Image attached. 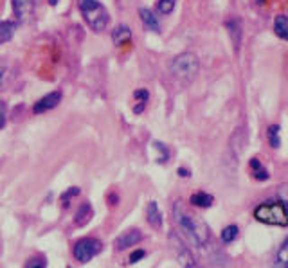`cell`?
I'll use <instances>...</instances> for the list:
<instances>
[{
	"label": "cell",
	"mask_w": 288,
	"mask_h": 268,
	"mask_svg": "<svg viewBox=\"0 0 288 268\" xmlns=\"http://www.w3.org/2000/svg\"><path fill=\"white\" fill-rule=\"evenodd\" d=\"M67 268H72V266H67Z\"/></svg>",
	"instance_id": "36"
},
{
	"label": "cell",
	"mask_w": 288,
	"mask_h": 268,
	"mask_svg": "<svg viewBox=\"0 0 288 268\" xmlns=\"http://www.w3.org/2000/svg\"><path fill=\"white\" fill-rule=\"evenodd\" d=\"M60 101H62V92H60V90L49 92L47 96H44L42 99H38V101H36L34 106H32V112H34L36 116L49 112V110H52V108L58 106Z\"/></svg>",
	"instance_id": "8"
},
{
	"label": "cell",
	"mask_w": 288,
	"mask_h": 268,
	"mask_svg": "<svg viewBox=\"0 0 288 268\" xmlns=\"http://www.w3.org/2000/svg\"><path fill=\"white\" fill-rule=\"evenodd\" d=\"M144 256H146V252L142 250V248H139V250H135L134 254L130 256V263L134 264V263H137V261H140L144 258Z\"/></svg>",
	"instance_id": "28"
},
{
	"label": "cell",
	"mask_w": 288,
	"mask_h": 268,
	"mask_svg": "<svg viewBox=\"0 0 288 268\" xmlns=\"http://www.w3.org/2000/svg\"><path fill=\"white\" fill-rule=\"evenodd\" d=\"M142 240V234H140V230H137V228H130V230H126V232H122L121 236L116 240V250H126V248H132V246L139 245V242Z\"/></svg>",
	"instance_id": "9"
},
{
	"label": "cell",
	"mask_w": 288,
	"mask_h": 268,
	"mask_svg": "<svg viewBox=\"0 0 288 268\" xmlns=\"http://www.w3.org/2000/svg\"><path fill=\"white\" fill-rule=\"evenodd\" d=\"M189 170H186V168H178V176H184V178H188L189 176Z\"/></svg>",
	"instance_id": "31"
},
{
	"label": "cell",
	"mask_w": 288,
	"mask_h": 268,
	"mask_svg": "<svg viewBox=\"0 0 288 268\" xmlns=\"http://www.w3.org/2000/svg\"><path fill=\"white\" fill-rule=\"evenodd\" d=\"M170 243L176 256V260H178V263L182 264V268H194L196 261H194L193 254H191V250L186 246V243L176 236V232H170Z\"/></svg>",
	"instance_id": "6"
},
{
	"label": "cell",
	"mask_w": 288,
	"mask_h": 268,
	"mask_svg": "<svg viewBox=\"0 0 288 268\" xmlns=\"http://www.w3.org/2000/svg\"><path fill=\"white\" fill-rule=\"evenodd\" d=\"M139 16H140V20L144 22V26H146V29L155 31V32H160V24H158L157 16H155V14H153L148 8H140L139 9Z\"/></svg>",
	"instance_id": "13"
},
{
	"label": "cell",
	"mask_w": 288,
	"mask_h": 268,
	"mask_svg": "<svg viewBox=\"0 0 288 268\" xmlns=\"http://www.w3.org/2000/svg\"><path fill=\"white\" fill-rule=\"evenodd\" d=\"M134 98L137 99V101H140V103H146L150 99V92L146 88H139L134 92Z\"/></svg>",
	"instance_id": "27"
},
{
	"label": "cell",
	"mask_w": 288,
	"mask_h": 268,
	"mask_svg": "<svg viewBox=\"0 0 288 268\" xmlns=\"http://www.w3.org/2000/svg\"><path fill=\"white\" fill-rule=\"evenodd\" d=\"M274 268H288V238L281 243L274 260Z\"/></svg>",
	"instance_id": "19"
},
{
	"label": "cell",
	"mask_w": 288,
	"mask_h": 268,
	"mask_svg": "<svg viewBox=\"0 0 288 268\" xmlns=\"http://www.w3.org/2000/svg\"><path fill=\"white\" fill-rule=\"evenodd\" d=\"M92 216H94V210H92V206L90 204H81V207L78 209L76 216H74V222H76L78 227H83V225H86L92 220Z\"/></svg>",
	"instance_id": "14"
},
{
	"label": "cell",
	"mask_w": 288,
	"mask_h": 268,
	"mask_svg": "<svg viewBox=\"0 0 288 268\" xmlns=\"http://www.w3.org/2000/svg\"><path fill=\"white\" fill-rule=\"evenodd\" d=\"M144 106H146V103L135 104V106H134V114H135V116H139V114H142V112H144Z\"/></svg>",
	"instance_id": "30"
},
{
	"label": "cell",
	"mask_w": 288,
	"mask_h": 268,
	"mask_svg": "<svg viewBox=\"0 0 288 268\" xmlns=\"http://www.w3.org/2000/svg\"><path fill=\"white\" fill-rule=\"evenodd\" d=\"M189 202H191V206L194 207H200V209H207V207H211L212 204H214V198H212V194H209V192H194V194H191V198H189Z\"/></svg>",
	"instance_id": "15"
},
{
	"label": "cell",
	"mask_w": 288,
	"mask_h": 268,
	"mask_svg": "<svg viewBox=\"0 0 288 268\" xmlns=\"http://www.w3.org/2000/svg\"><path fill=\"white\" fill-rule=\"evenodd\" d=\"M238 234H240L238 225H227V227L222 230V242H224L225 245H230L232 242H236Z\"/></svg>",
	"instance_id": "21"
},
{
	"label": "cell",
	"mask_w": 288,
	"mask_h": 268,
	"mask_svg": "<svg viewBox=\"0 0 288 268\" xmlns=\"http://www.w3.org/2000/svg\"><path fill=\"white\" fill-rule=\"evenodd\" d=\"M32 268H44V266H42V264H36V266H32Z\"/></svg>",
	"instance_id": "35"
},
{
	"label": "cell",
	"mask_w": 288,
	"mask_h": 268,
	"mask_svg": "<svg viewBox=\"0 0 288 268\" xmlns=\"http://www.w3.org/2000/svg\"><path fill=\"white\" fill-rule=\"evenodd\" d=\"M13 13L20 24L29 22L34 13V0H11Z\"/></svg>",
	"instance_id": "7"
},
{
	"label": "cell",
	"mask_w": 288,
	"mask_h": 268,
	"mask_svg": "<svg viewBox=\"0 0 288 268\" xmlns=\"http://www.w3.org/2000/svg\"><path fill=\"white\" fill-rule=\"evenodd\" d=\"M103 250V243L96 240V238H83L74 245L72 248V256L74 260H78L80 263H88L94 256H98L99 252Z\"/></svg>",
	"instance_id": "5"
},
{
	"label": "cell",
	"mask_w": 288,
	"mask_h": 268,
	"mask_svg": "<svg viewBox=\"0 0 288 268\" xmlns=\"http://www.w3.org/2000/svg\"><path fill=\"white\" fill-rule=\"evenodd\" d=\"M254 218L265 225L288 227V209L281 200H266L254 209Z\"/></svg>",
	"instance_id": "2"
},
{
	"label": "cell",
	"mask_w": 288,
	"mask_h": 268,
	"mask_svg": "<svg viewBox=\"0 0 288 268\" xmlns=\"http://www.w3.org/2000/svg\"><path fill=\"white\" fill-rule=\"evenodd\" d=\"M8 74H9V67L6 60H0V92H4L6 85H8Z\"/></svg>",
	"instance_id": "24"
},
{
	"label": "cell",
	"mask_w": 288,
	"mask_h": 268,
	"mask_svg": "<svg viewBox=\"0 0 288 268\" xmlns=\"http://www.w3.org/2000/svg\"><path fill=\"white\" fill-rule=\"evenodd\" d=\"M6 110H8L6 103H2V101H0V130L6 126Z\"/></svg>",
	"instance_id": "29"
},
{
	"label": "cell",
	"mask_w": 288,
	"mask_h": 268,
	"mask_svg": "<svg viewBox=\"0 0 288 268\" xmlns=\"http://www.w3.org/2000/svg\"><path fill=\"white\" fill-rule=\"evenodd\" d=\"M108 204L116 206V204H117V196H116V194H110V196H108Z\"/></svg>",
	"instance_id": "32"
},
{
	"label": "cell",
	"mask_w": 288,
	"mask_h": 268,
	"mask_svg": "<svg viewBox=\"0 0 288 268\" xmlns=\"http://www.w3.org/2000/svg\"><path fill=\"white\" fill-rule=\"evenodd\" d=\"M256 2H258V4H265L266 0H256Z\"/></svg>",
	"instance_id": "34"
},
{
	"label": "cell",
	"mask_w": 288,
	"mask_h": 268,
	"mask_svg": "<svg viewBox=\"0 0 288 268\" xmlns=\"http://www.w3.org/2000/svg\"><path fill=\"white\" fill-rule=\"evenodd\" d=\"M225 27H227V32L230 36V42H232L234 52H240V47H242V38H243V29H242V22L238 18H229L225 22Z\"/></svg>",
	"instance_id": "10"
},
{
	"label": "cell",
	"mask_w": 288,
	"mask_h": 268,
	"mask_svg": "<svg viewBox=\"0 0 288 268\" xmlns=\"http://www.w3.org/2000/svg\"><path fill=\"white\" fill-rule=\"evenodd\" d=\"M274 32L281 40L288 42V16L286 14H278L274 20Z\"/></svg>",
	"instance_id": "16"
},
{
	"label": "cell",
	"mask_w": 288,
	"mask_h": 268,
	"mask_svg": "<svg viewBox=\"0 0 288 268\" xmlns=\"http://www.w3.org/2000/svg\"><path fill=\"white\" fill-rule=\"evenodd\" d=\"M175 4H176V0H158V2H157V11L160 14H170V13H173Z\"/></svg>",
	"instance_id": "23"
},
{
	"label": "cell",
	"mask_w": 288,
	"mask_h": 268,
	"mask_svg": "<svg viewBox=\"0 0 288 268\" xmlns=\"http://www.w3.org/2000/svg\"><path fill=\"white\" fill-rule=\"evenodd\" d=\"M171 74L182 83H191L196 78L198 70H200V62L198 56L193 52H182L176 58H173L170 65Z\"/></svg>",
	"instance_id": "4"
},
{
	"label": "cell",
	"mask_w": 288,
	"mask_h": 268,
	"mask_svg": "<svg viewBox=\"0 0 288 268\" xmlns=\"http://www.w3.org/2000/svg\"><path fill=\"white\" fill-rule=\"evenodd\" d=\"M153 148L158 152V158H157L158 164H166V162L170 160V152H168V148L162 142H158V140H153Z\"/></svg>",
	"instance_id": "22"
},
{
	"label": "cell",
	"mask_w": 288,
	"mask_h": 268,
	"mask_svg": "<svg viewBox=\"0 0 288 268\" xmlns=\"http://www.w3.org/2000/svg\"><path fill=\"white\" fill-rule=\"evenodd\" d=\"M146 220L148 224L152 225L153 228H162V224H164V218H162V212L158 209V204L155 200H152L146 207Z\"/></svg>",
	"instance_id": "11"
},
{
	"label": "cell",
	"mask_w": 288,
	"mask_h": 268,
	"mask_svg": "<svg viewBox=\"0 0 288 268\" xmlns=\"http://www.w3.org/2000/svg\"><path fill=\"white\" fill-rule=\"evenodd\" d=\"M279 124H270L268 130H266V137H268V144L270 148H274V150H278L279 146H281V137H279Z\"/></svg>",
	"instance_id": "20"
},
{
	"label": "cell",
	"mask_w": 288,
	"mask_h": 268,
	"mask_svg": "<svg viewBox=\"0 0 288 268\" xmlns=\"http://www.w3.org/2000/svg\"><path fill=\"white\" fill-rule=\"evenodd\" d=\"M173 218H175L178 228L184 232V236L194 246H206L209 242V227L202 218H198L196 214L189 212L188 207L182 204V200H176L173 206Z\"/></svg>",
	"instance_id": "1"
},
{
	"label": "cell",
	"mask_w": 288,
	"mask_h": 268,
	"mask_svg": "<svg viewBox=\"0 0 288 268\" xmlns=\"http://www.w3.org/2000/svg\"><path fill=\"white\" fill-rule=\"evenodd\" d=\"M14 31H16V24L13 20H4L0 22V44H6L13 38Z\"/></svg>",
	"instance_id": "18"
},
{
	"label": "cell",
	"mask_w": 288,
	"mask_h": 268,
	"mask_svg": "<svg viewBox=\"0 0 288 268\" xmlns=\"http://www.w3.org/2000/svg\"><path fill=\"white\" fill-rule=\"evenodd\" d=\"M250 171H252V176L256 180H260V182H265V180L270 178V173L258 158H250Z\"/></svg>",
	"instance_id": "17"
},
{
	"label": "cell",
	"mask_w": 288,
	"mask_h": 268,
	"mask_svg": "<svg viewBox=\"0 0 288 268\" xmlns=\"http://www.w3.org/2000/svg\"><path fill=\"white\" fill-rule=\"evenodd\" d=\"M49 4L50 6H56V4H58V0H49Z\"/></svg>",
	"instance_id": "33"
},
{
	"label": "cell",
	"mask_w": 288,
	"mask_h": 268,
	"mask_svg": "<svg viewBox=\"0 0 288 268\" xmlns=\"http://www.w3.org/2000/svg\"><path fill=\"white\" fill-rule=\"evenodd\" d=\"M80 11L83 20L94 32H103L110 22V14L99 0H80Z\"/></svg>",
	"instance_id": "3"
},
{
	"label": "cell",
	"mask_w": 288,
	"mask_h": 268,
	"mask_svg": "<svg viewBox=\"0 0 288 268\" xmlns=\"http://www.w3.org/2000/svg\"><path fill=\"white\" fill-rule=\"evenodd\" d=\"M80 194V188H70L68 191H65L62 194V202L65 204V206H68V202H70V198H74V196H78Z\"/></svg>",
	"instance_id": "25"
},
{
	"label": "cell",
	"mask_w": 288,
	"mask_h": 268,
	"mask_svg": "<svg viewBox=\"0 0 288 268\" xmlns=\"http://www.w3.org/2000/svg\"><path fill=\"white\" fill-rule=\"evenodd\" d=\"M132 40V29L124 24H119L112 29V42L116 47H121V45L128 44Z\"/></svg>",
	"instance_id": "12"
},
{
	"label": "cell",
	"mask_w": 288,
	"mask_h": 268,
	"mask_svg": "<svg viewBox=\"0 0 288 268\" xmlns=\"http://www.w3.org/2000/svg\"><path fill=\"white\" fill-rule=\"evenodd\" d=\"M278 198L284 204V207L288 209V184H283V186H279L278 189Z\"/></svg>",
	"instance_id": "26"
}]
</instances>
